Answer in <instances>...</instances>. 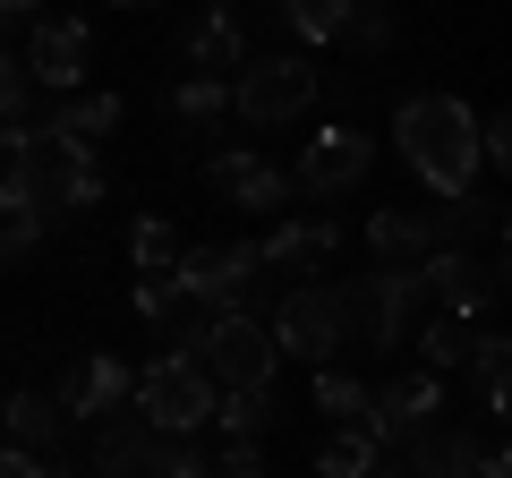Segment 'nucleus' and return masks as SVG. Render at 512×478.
Returning <instances> with one entry per match:
<instances>
[{"label": "nucleus", "instance_id": "f257e3e1", "mask_svg": "<svg viewBox=\"0 0 512 478\" xmlns=\"http://www.w3.org/2000/svg\"><path fill=\"white\" fill-rule=\"evenodd\" d=\"M393 137H402V163L419 171L436 197H470L478 163H487V120H478L461 94H410L393 111Z\"/></svg>", "mask_w": 512, "mask_h": 478}, {"label": "nucleus", "instance_id": "f03ea898", "mask_svg": "<svg viewBox=\"0 0 512 478\" xmlns=\"http://www.w3.org/2000/svg\"><path fill=\"white\" fill-rule=\"evenodd\" d=\"M9 180L35 188V197L52 205V222L103 205V163H94L86 146H69V137H52V129H9Z\"/></svg>", "mask_w": 512, "mask_h": 478}, {"label": "nucleus", "instance_id": "7ed1b4c3", "mask_svg": "<svg viewBox=\"0 0 512 478\" xmlns=\"http://www.w3.org/2000/svg\"><path fill=\"white\" fill-rule=\"evenodd\" d=\"M137 410H146L163 436H197L205 419H222V385L197 350H163L154 368H137Z\"/></svg>", "mask_w": 512, "mask_h": 478}, {"label": "nucleus", "instance_id": "20e7f679", "mask_svg": "<svg viewBox=\"0 0 512 478\" xmlns=\"http://www.w3.org/2000/svg\"><path fill=\"white\" fill-rule=\"evenodd\" d=\"M342 308H350V342L367 350H393V342H419V308H427V274L410 265H384V274H350L342 282Z\"/></svg>", "mask_w": 512, "mask_h": 478}, {"label": "nucleus", "instance_id": "39448f33", "mask_svg": "<svg viewBox=\"0 0 512 478\" xmlns=\"http://www.w3.org/2000/svg\"><path fill=\"white\" fill-rule=\"evenodd\" d=\"M197 359L214 368L222 393H256V385H274V368H282V333H274V316L239 308V316H214L205 325Z\"/></svg>", "mask_w": 512, "mask_h": 478}, {"label": "nucleus", "instance_id": "423d86ee", "mask_svg": "<svg viewBox=\"0 0 512 478\" xmlns=\"http://www.w3.org/2000/svg\"><path fill=\"white\" fill-rule=\"evenodd\" d=\"M180 291L197 299V308H214V316L256 308V291H265V248H256V239H231V248H188V257H180Z\"/></svg>", "mask_w": 512, "mask_h": 478}, {"label": "nucleus", "instance_id": "0eeeda50", "mask_svg": "<svg viewBox=\"0 0 512 478\" xmlns=\"http://www.w3.org/2000/svg\"><path fill=\"white\" fill-rule=\"evenodd\" d=\"M274 333H282V359H308V368H325L333 350H350V308H342V282H299V291H282Z\"/></svg>", "mask_w": 512, "mask_h": 478}, {"label": "nucleus", "instance_id": "6e6552de", "mask_svg": "<svg viewBox=\"0 0 512 478\" xmlns=\"http://www.w3.org/2000/svg\"><path fill=\"white\" fill-rule=\"evenodd\" d=\"M180 453H188V444L163 436L146 410H120V419L94 427V470H103V478H171Z\"/></svg>", "mask_w": 512, "mask_h": 478}, {"label": "nucleus", "instance_id": "1a4fd4ad", "mask_svg": "<svg viewBox=\"0 0 512 478\" xmlns=\"http://www.w3.org/2000/svg\"><path fill=\"white\" fill-rule=\"evenodd\" d=\"M308 103H316V69L299 52H274V60H256V69L239 77V120H248V129H282V120H299Z\"/></svg>", "mask_w": 512, "mask_h": 478}, {"label": "nucleus", "instance_id": "9d476101", "mask_svg": "<svg viewBox=\"0 0 512 478\" xmlns=\"http://www.w3.org/2000/svg\"><path fill=\"white\" fill-rule=\"evenodd\" d=\"M436 410H444V376L436 368H402L393 385H376V436L410 444V436H427V427H444Z\"/></svg>", "mask_w": 512, "mask_h": 478}, {"label": "nucleus", "instance_id": "9b49d317", "mask_svg": "<svg viewBox=\"0 0 512 478\" xmlns=\"http://www.w3.org/2000/svg\"><path fill=\"white\" fill-rule=\"evenodd\" d=\"M180 60L197 77H248L256 60H248V35H239V9L231 0H205L197 9V26H188L180 35Z\"/></svg>", "mask_w": 512, "mask_h": 478}, {"label": "nucleus", "instance_id": "f8f14e48", "mask_svg": "<svg viewBox=\"0 0 512 478\" xmlns=\"http://www.w3.org/2000/svg\"><path fill=\"white\" fill-rule=\"evenodd\" d=\"M26 69H35L52 94H77V86H86V69H94L86 18H43L35 35H26Z\"/></svg>", "mask_w": 512, "mask_h": 478}, {"label": "nucleus", "instance_id": "ddd939ff", "mask_svg": "<svg viewBox=\"0 0 512 478\" xmlns=\"http://www.w3.org/2000/svg\"><path fill=\"white\" fill-rule=\"evenodd\" d=\"M205 188H214L222 205H265V214H274V205H291L299 197V171H274L265 163V154H214V163H205Z\"/></svg>", "mask_w": 512, "mask_h": 478}, {"label": "nucleus", "instance_id": "4468645a", "mask_svg": "<svg viewBox=\"0 0 512 478\" xmlns=\"http://www.w3.org/2000/svg\"><path fill=\"white\" fill-rule=\"evenodd\" d=\"M367 171H376V137H359V129H325V137H308V154H299V188H308V197L359 188Z\"/></svg>", "mask_w": 512, "mask_h": 478}, {"label": "nucleus", "instance_id": "2eb2a0df", "mask_svg": "<svg viewBox=\"0 0 512 478\" xmlns=\"http://www.w3.org/2000/svg\"><path fill=\"white\" fill-rule=\"evenodd\" d=\"M256 248H265V274H316L342 257V231H333V214H282Z\"/></svg>", "mask_w": 512, "mask_h": 478}, {"label": "nucleus", "instance_id": "dca6fc26", "mask_svg": "<svg viewBox=\"0 0 512 478\" xmlns=\"http://www.w3.org/2000/svg\"><path fill=\"white\" fill-rule=\"evenodd\" d=\"M60 402H69V419H120V402H137V368H120L111 350H94V359H77L69 376H60Z\"/></svg>", "mask_w": 512, "mask_h": 478}, {"label": "nucleus", "instance_id": "f3484780", "mask_svg": "<svg viewBox=\"0 0 512 478\" xmlns=\"http://www.w3.org/2000/svg\"><path fill=\"white\" fill-rule=\"evenodd\" d=\"M419 274H427V299H436L444 316H470V325L487 316V299H495V274L470 257V248H436Z\"/></svg>", "mask_w": 512, "mask_h": 478}, {"label": "nucleus", "instance_id": "a211bd4d", "mask_svg": "<svg viewBox=\"0 0 512 478\" xmlns=\"http://www.w3.org/2000/svg\"><path fill=\"white\" fill-rule=\"evenodd\" d=\"M60 436H69V402L60 393H9V453H43L60 461Z\"/></svg>", "mask_w": 512, "mask_h": 478}, {"label": "nucleus", "instance_id": "6ab92c4d", "mask_svg": "<svg viewBox=\"0 0 512 478\" xmlns=\"http://www.w3.org/2000/svg\"><path fill=\"white\" fill-rule=\"evenodd\" d=\"M367 248H376L384 265H410V257H436V222L427 214H402V205H376V214H367Z\"/></svg>", "mask_w": 512, "mask_h": 478}, {"label": "nucleus", "instance_id": "aec40b11", "mask_svg": "<svg viewBox=\"0 0 512 478\" xmlns=\"http://www.w3.org/2000/svg\"><path fill=\"white\" fill-rule=\"evenodd\" d=\"M171 111H180L188 129H222V120L239 111V77H197L188 69L180 86H171Z\"/></svg>", "mask_w": 512, "mask_h": 478}, {"label": "nucleus", "instance_id": "412c9836", "mask_svg": "<svg viewBox=\"0 0 512 478\" xmlns=\"http://www.w3.org/2000/svg\"><path fill=\"white\" fill-rule=\"evenodd\" d=\"M43 129H52V137H69V146H103V137L111 129H120V94H77V103H60L52 111V120H43Z\"/></svg>", "mask_w": 512, "mask_h": 478}, {"label": "nucleus", "instance_id": "4be33fe9", "mask_svg": "<svg viewBox=\"0 0 512 478\" xmlns=\"http://www.w3.org/2000/svg\"><path fill=\"white\" fill-rule=\"evenodd\" d=\"M316 410H325V427H376V385H359L342 368H316Z\"/></svg>", "mask_w": 512, "mask_h": 478}, {"label": "nucleus", "instance_id": "5701e85b", "mask_svg": "<svg viewBox=\"0 0 512 478\" xmlns=\"http://www.w3.org/2000/svg\"><path fill=\"white\" fill-rule=\"evenodd\" d=\"M470 342H478V325L470 316H427L419 325V368H436V376H453V368H470Z\"/></svg>", "mask_w": 512, "mask_h": 478}, {"label": "nucleus", "instance_id": "b1692460", "mask_svg": "<svg viewBox=\"0 0 512 478\" xmlns=\"http://www.w3.org/2000/svg\"><path fill=\"white\" fill-rule=\"evenodd\" d=\"M43 222H52V205L35 197L26 180H0V239H9V257H26L43 239Z\"/></svg>", "mask_w": 512, "mask_h": 478}, {"label": "nucleus", "instance_id": "393cba45", "mask_svg": "<svg viewBox=\"0 0 512 478\" xmlns=\"http://www.w3.org/2000/svg\"><path fill=\"white\" fill-rule=\"evenodd\" d=\"M128 257H137V274H180L188 248H180V231H171L163 214H146L137 231H128Z\"/></svg>", "mask_w": 512, "mask_h": 478}, {"label": "nucleus", "instance_id": "a878e982", "mask_svg": "<svg viewBox=\"0 0 512 478\" xmlns=\"http://www.w3.org/2000/svg\"><path fill=\"white\" fill-rule=\"evenodd\" d=\"M350 9H359V0H282L291 35H308V43H342L350 35Z\"/></svg>", "mask_w": 512, "mask_h": 478}, {"label": "nucleus", "instance_id": "bb28decb", "mask_svg": "<svg viewBox=\"0 0 512 478\" xmlns=\"http://www.w3.org/2000/svg\"><path fill=\"white\" fill-rule=\"evenodd\" d=\"M222 436H231V444H256V436H265V427H274V385H256V393H222Z\"/></svg>", "mask_w": 512, "mask_h": 478}, {"label": "nucleus", "instance_id": "cd10ccee", "mask_svg": "<svg viewBox=\"0 0 512 478\" xmlns=\"http://www.w3.org/2000/svg\"><path fill=\"white\" fill-rule=\"evenodd\" d=\"M393 35H402V18H393V0H359L350 9V52H393Z\"/></svg>", "mask_w": 512, "mask_h": 478}, {"label": "nucleus", "instance_id": "c85d7f7f", "mask_svg": "<svg viewBox=\"0 0 512 478\" xmlns=\"http://www.w3.org/2000/svg\"><path fill=\"white\" fill-rule=\"evenodd\" d=\"M35 86H43V77L26 69V52H18L9 77H0V120H9V129H35V120H26V111H35Z\"/></svg>", "mask_w": 512, "mask_h": 478}, {"label": "nucleus", "instance_id": "c756f323", "mask_svg": "<svg viewBox=\"0 0 512 478\" xmlns=\"http://www.w3.org/2000/svg\"><path fill=\"white\" fill-rule=\"evenodd\" d=\"M180 274H137V316H146V325H171V316H180Z\"/></svg>", "mask_w": 512, "mask_h": 478}, {"label": "nucleus", "instance_id": "7c9ffc66", "mask_svg": "<svg viewBox=\"0 0 512 478\" xmlns=\"http://www.w3.org/2000/svg\"><path fill=\"white\" fill-rule=\"evenodd\" d=\"M470 376H478V393H487L495 376H512V333H478L470 342Z\"/></svg>", "mask_w": 512, "mask_h": 478}, {"label": "nucleus", "instance_id": "2f4dec72", "mask_svg": "<svg viewBox=\"0 0 512 478\" xmlns=\"http://www.w3.org/2000/svg\"><path fill=\"white\" fill-rule=\"evenodd\" d=\"M214 478H265V461H256V444H231V453L214 461Z\"/></svg>", "mask_w": 512, "mask_h": 478}, {"label": "nucleus", "instance_id": "473e14b6", "mask_svg": "<svg viewBox=\"0 0 512 478\" xmlns=\"http://www.w3.org/2000/svg\"><path fill=\"white\" fill-rule=\"evenodd\" d=\"M487 163H504V171H512V103L487 120Z\"/></svg>", "mask_w": 512, "mask_h": 478}, {"label": "nucleus", "instance_id": "72a5a7b5", "mask_svg": "<svg viewBox=\"0 0 512 478\" xmlns=\"http://www.w3.org/2000/svg\"><path fill=\"white\" fill-rule=\"evenodd\" d=\"M0 18L18 26V35H35V26H43V0H0Z\"/></svg>", "mask_w": 512, "mask_h": 478}, {"label": "nucleus", "instance_id": "f704fd0d", "mask_svg": "<svg viewBox=\"0 0 512 478\" xmlns=\"http://www.w3.org/2000/svg\"><path fill=\"white\" fill-rule=\"evenodd\" d=\"M0 478H52V461H43V453H9V461H0Z\"/></svg>", "mask_w": 512, "mask_h": 478}, {"label": "nucleus", "instance_id": "c9c22d12", "mask_svg": "<svg viewBox=\"0 0 512 478\" xmlns=\"http://www.w3.org/2000/svg\"><path fill=\"white\" fill-rule=\"evenodd\" d=\"M487 419L512 427V376H495V385H487Z\"/></svg>", "mask_w": 512, "mask_h": 478}, {"label": "nucleus", "instance_id": "e433bc0d", "mask_svg": "<svg viewBox=\"0 0 512 478\" xmlns=\"http://www.w3.org/2000/svg\"><path fill=\"white\" fill-rule=\"evenodd\" d=\"M470 478H495V453H487V461H478V470H470Z\"/></svg>", "mask_w": 512, "mask_h": 478}, {"label": "nucleus", "instance_id": "4c0bfd02", "mask_svg": "<svg viewBox=\"0 0 512 478\" xmlns=\"http://www.w3.org/2000/svg\"><path fill=\"white\" fill-rule=\"evenodd\" d=\"M504 257H512V205H504Z\"/></svg>", "mask_w": 512, "mask_h": 478}, {"label": "nucleus", "instance_id": "58836bf2", "mask_svg": "<svg viewBox=\"0 0 512 478\" xmlns=\"http://www.w3.org/2000/svg\"><path fill=\"white\" fill-rule=\"evenodd\" d=\"M111 9H146V0H111Z\"/></svg>", "mask_w": 512, "mask_h": 478}]
</instances>
